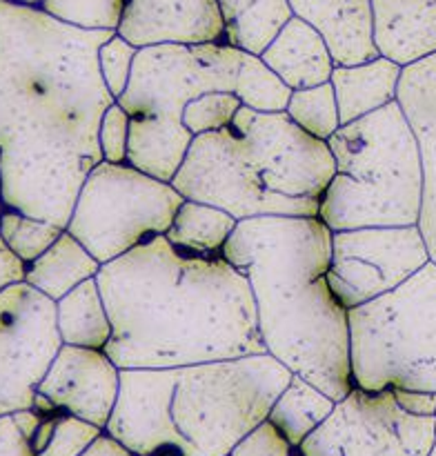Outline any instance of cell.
<instances>
[{"label":"cell","mask_w":436,"mask_h":456,"mask_svg":"<svg viewBox=\"0 0 436 456\" xmlns=\"http://www.w3.org/2000/svg\"><path fill=\"white\" fill-rule=\"evenodd\" d=\"M334 174L327 141L298 127L287 111L240 107L231 125L194 136L172 185L185 199L225 209L236 221L319 216Z\"/></svg>","instance_id":"cell-5"},{"label":"cell","mask_w":436,"mask_h":456,"mask_svg":"<svg viewBox=\"0 0 436 456\" xmlns=\"http://www.w3.org/2000/svg\"><path fill=\"white\" fill-rule=\"evenodd\" d=\"M127 0H44L40 7L67 25L80 29L116 31Z\"/></svg>","instance_id":"cell-28"},{"label":"cell","mask_w":436,"mask_h":456,"mask_svg":"<svg viewBox=\"0 0 436 456\" xmlns=\"http://www.w3.org/2000/svg\"><path fill=\"white\" fill-rule=\"evenodd\" d=\"M225 456H231V454H225Z\"/></svg>","instance_id":"cell-43"},{"label":"cell","mask_w":436,"mask_h":456,"mask_svg":"<svg viewBox=\"0 0 436 456\" xmlns=\"http://www.w3.org/2000/svg\"><path fill=\"white\" fill-rule=\"evenodd\" d=\"M334 408H336V401L332 396L325 395L320 387L303 379L301 374H292L285 390L271 405L267 419L298 450L316 428L323 426Z\"/></svg>","instance_id":"cell-23"},{"label":"cell","mask_w":436,"mask_h":456,"mask_svg":"<svg viewBox=\"0 0 436 456\" xmlns=\"http://www.w3.org/2000/svg\"><path fill=\"white\" fill-rule=\"evenodd\" d=\"M427 456H436V444H434V445H432V450H430V454H427Z\"/></svg>","instance_id":"cell-42"},{"label":"cell","mask_w":436,"mask_h":456,"mask_svg":"<svg viewBox=\"0 0 436 456\" xmlns=\"http://www.w3.org/2000/svg\"><path fill=\"white\" fill-rule=\"evenodd\" d=\"M400 408L414 417H436V392L392 390Z\"/></svg>","instance_id":"cell-36"},{"label":"cell","mask_w":436,"mask_h":456,"mask_svg":"<svg viewBox=\"0 0 436 456\" xmlns=\"http://www.w3.org/2000/svg\"><path fill=\"white\" fill-rule=\"evenodd\" d=\"M285 111L298 127L320 141H329L341 129V114L332 83L294 89Z\"/></svg>","instance_id":"cell-26"},{"label":"cell","mask_w":436,"mask_h":456,"mask_svg":"<svg viewBox=\"0 0 436 456\" xmlns=\"http://www.w3.org/2000/svg\"><path fill=\"white\" fill-rule=\"evenodd\" d=\"M225 45L261 56L294 16L289 0H216Z\"/></svg>","instance_id":"cell-21"},{"label":"cell","mask_w":436,"mask_h":456,"mask_svg":"<svg viewBox=\"0 0 436 456\" xmlns=\"http://www.w3.org/2000/svg\"><path fill=\"white\" fill-rule=\"evenodd\" d=\"M434 444L436 417L408 414L392 390L351 387L298 456H427Z\"/></svg>","instance_id":"cell-10"},{"label":"cell","mask_w":436,"mask_h":456,"mask_svg":"<svg viewBox=\"0 0 436 456\" xmlns=\"http://www.w3.org/2000/svg\"><path fill=\"white\" fill-rule=\"evenodd\" d=\"M350 368L365 392H436V263L347 310Z\"/></svg>","instance_id":"cell-7"},{"label":"cell","mask_w":436,"mask_h":456,"mask_svg":"<svg viewBox=\"0 0 436 456\" xmlns=\"http://www.w3.org/2000/svg\"><path fill=\"white\" fill-rule=\"evenodd\" d=\"M56 423H58V414H52V417L43 419L40 428L36 430L34 439H31V445H34L36 456H38L49 445V441H52V436H53V430H56Z\"/></svg>","instance_id":"cell-39"},{"label":"cell","mask_w":436,"mask_h":456,"mask_svg":"<svg viewBox=\"0 0 436 456\" xmlns=\"http://www.w3.org/2000/svg\"><path fill=\"white\" fill-rule=\"evenodd\" d=\"M396 102L418 138L423 159V203L418 230L436 263V53L403 67Z\"/></svg>","instance_id":"cell-15"},{"label":"cell","mask_w":436,"mask_h":456,"mask_svg":"<svg viewBox=\"0 0 436 456\" xmlns=\"http://www.w3.org/2000/svg\"><path fill=\"white\" fill-rule=\"evenodd\" d=\"M185 196L129 163L101 160L85 178L65 230L101 265L167 234Z\"/></svg>","instance_id":"cell-8"},{"label":"cell","mask_w":436,"mask_h":456,"mask_svg":"<svg viewBox=\"0 0 436 456\" xmlns=\"http://www.w3.org/2000/svg\"><path fill=\"white\" fill-rule=\"evenodd\" d=\"M234 94L240 98L243 107L262 111V114H274V111L287 110L292 89L283 83V78H279V74L261 56L240 52Z\"/></svg>","instance_id":"cell-25"},{"label":"cell","mask_w":436,"mask_h":456,"mask_svg":"<svg viewBox=\"0 0 436 456\" xmlns=\"http://www.w3.org/2000/svg\"><path fill=\"white\" fill-rule=\"evenodd\" d=\"M289 379L271 354L123 370L105 432L138 456H225L265 421Z\"/></svg>","instance_id":"cell-4"},{"label":"cell","mask_w":436,"mask_h":456,"mask_svg":"<svg viewBox=\"0 0 436 456\" xmlns=\"http://www.w3.org/2000/svg\"><path fill=\"white\" fill-rule=\"evenodd\" d=\"M56 325L62 346L105 350L111 321L96 279H89L56 301Z\"/></svg>","instance_id":"cell-22"},{"label":"cell","mask_w":436,"mask_h":456,"mask_svg":"<svg viewBox=\"0 0 436 456\" xmlns=\"http://www.w3.org/2000/svg\"><path fill=\"white\" fill-rule=\"evenodd\" d=\"M231 456H298V450L276 430L274 423L265 419L258 423L249 435H245L234 450Z\"/></svg>","instance_id":"cell-33"},{"label":"cell","mask_w":436,"mask_h":456,"mask_svg":"<svg viewBox=\"0 0 436 456\" xmlns=\"http://www.w3.org/2000/svg\"><path fill=\"white\" fill-rule=\"evenodd\" d=\"M62 232L65 227L56 225V223L29 216V214L16 212V209H4L0 216V236L27 265L43 256Z\"/></svg>","instance_id":"cell-27"},{"label":"cell","mask_w":436,"mask_h":456,"mask_svg":"<svg viewBox=\"0 0 436 456\" xmlns=\"http://www.w3.org/2000/svg\"><path fill=\"white\" fill-rule=\"evenodd\" d=\"M294 16L314 27L336 67L378 58L374 43L372 0H289Z\"/></svg>","instance_id":"cell-16"},{"label":"cell","mask_w":436,"mask_h":456,"mask_svg":"<svg viewBox=\"0 0 436 456\" xmlns=\"http://www.w3.org/2000/svg\"><path fill=\"white\" fill-rule=\"evenodd\" d=\"M13 3H20V4H29V7H40L44 0H13Z\"/></svg>","instance_id":"cell-40"},{"label":"cell","mask_w":436,"mask_h":456,"mask_svg":"<svg viewBox=\"0 0 436 456\" xmlns=\"http://www.w3.org/2000/svg\"><path fill=\"white\" fill-rule=\"evenodd\" d=\"M27 279V263L4 243L0 236V292L13 288L18 283H25Z\"/></svg>","instance_id":"cell-35"},{"label":"cell","mask_w":436,"mask_h":456,"mask_svg":"<svg viewBox=\"0 0 436 456\" xmlns=\"http://www.w3.org/2000/svg\"><path fill=\"white\" fill-rule=\"evenodd\" d=\"M240 107L243 102L234 92H207L187 102L182 110V127L191 136L218 132V129L231 125Z\"/></svg>","instance_id":"cell-29"},{"label":"cell","mask_w":436,"mask_h":456,"mask_svg":"<svg viewBox=\"0 0 436 456\" xmlns=\"http://www.w3.org/2000/svg\"><path fill=\"white\" fill-rule=\"evenodd\" d=\"M116 34L138 49L225 43L216 0H127Z\"/></svg>","instance_id":"cell-14"},{"label":"cell","mask_w":436,"mask_h":456,"mask_svg":"<svg viewBox=\"0 0 436 456\" xmlns=\"http://www.w3.org/2000/svg\"><path fill=\"white\" fill-rule=\"evenodd\" d=\"M61 346L52 298L27 283L0 292V414L34 408L36 387Z\"/></svg>","instance_id":"cell-12"},{"label":"cell","mask_w":436,"mask_h":456,"mask_svg":"<svg viewBox=\"0 0 436 456\" xmlns=\"http://www.w3.org/2000/svg\"><path fill=\"white\" fill-rule=\"evenodd\" d=\"M238 67L240 49L225 43L141 47L127 89L116 102L129 120L190 134L182 127L187 102L207 92H234Z\"/></svg>","instance_id":"cell-9"},{"label":"cell","mask_w":436,"mask_h":456,"mask_svg":"<svg viewBox=\"0 0 436 456\" xmlns=\"http://www.w3.org/2000/svg\"><path fill=\"white\" fill-rule=\"evenodd\" d=\"M261 58L292 92L329 83L336 67L319 31L298 16L289 18Z\"/></svg>","instance_id":"cell-18"},{"label":"cell","mask_w":436,"mask_h":456,"mask_svg":"<svg viewBox=\"0 0 436 456\" xmlns=\"http://www.w3.org/2000/svg\"><path fill=\"white\" fill-rule=\"evenodd\" d=\"M111 321L105 346L120 370H163L267 354L252 285L222 254L156 236L101 265Z\"/></svg>","instance_id":"cell-2"},{"label":"cell","mask_w":436,"mask_h":456,"mask_svg":"<svg viewBox=\"0 0 436 456\" xmlns=\"http://www.w3.org/2000/svg\"><path fill=\"white\" fill-rule=\"evenodd\" d=\"M102 432H105L102 428L93 426L85 419L61 412L52 441L38 456H80Z\"/></svg>","instance_id":"cell-31"},{"label":"cell","mask_w":436,"mask_h":456,"mask_svg":"<svg viewBox=\"0 0 436 456\" xmlns=\"http://www.w3.org/2000/svg\"><path fill=\"white\" fill-rule=\"evenodd\" d=\"M4 209H7V208H4V200H3V196H0V216H3Z\"/></svg>","instance_id":"cell-41"},{"label":"cell","mask_w":436,"mask_h":456,"mask_svg":"<svg viewBox=\"0 0 436 456\" xmlns=\"http://www.w3.org/2000/svg\"><path fill=\"white\" fill-rule=\"evenodd\" d=\"M327 145L336 174L320 199L319 218L329 230L418 225L421 147L399 102L341 125Z\"/></svg>","instance_id":"cell-6"},{"label":"cell","mask_w":436,"mask_h":456,"mask_svg":"<svg viewBox=\"0 0 436 456\" xmlns=\"http://www.w3.org/2000/svg\"><path fill=\"white\" fill-rule=\"evenodd\" d=\"M418 225L332 232L327 281L345 310L392 292L430 263Z\"/></svg>","instance_id":"cell-11"},{"label":"cell","mask_w":436,"mask_h":456,"mask_svg":"<svg viewBox=\"0 0 436 456\" xmlns=\"http://www.w3.org/2000/svg\"><path fill=\"white\" fill-rule=\"evenodd\" d=\"M0 456H36L31 439L22 435L13 414H0Z\"/></svg>","instance_id":"cell-34"},{"label":"cell","mask_w":436,"mask_h":456,"mask_svg":"<svg viewBox=\"0 0 436 456\" xmlns=\"http://www.w3.org/2000/svg\"><path fill=\"white\" fill-rule=\"evenodd\" d=\"M222 256L247 276L267 354L343 401L354 387L347 310L327 272L332 230L319 216L238 221Z\"/></svg>","instance_id":"cell-3"},{"label":"cell","mask_w":436,"mask_h":456,"mask_svg":"<svg viewBox=\"0 0 436 456\" xmlns=\"http://www.w3.org/2000/svg\"><path fill=\"white\" fill-rule=\"evenodd\" d=\"M120 372L105 350L61 346L36 392L47 396L58 412L74 414L105 430L118 403Z\"/></svg>","instance_id":"cell-13"},{"label":"cell","mask_w":436,"mask_h":456,"mask_svg":"<svg viewBox=\"0 0 436 456\" xmlns=\"http://www.w3.org/2000/svg\"><path fill=\"white\" fill-rule=\"evenodd\" d=\"M236 225L238 221L225 209L185 199L165 236L178 249L212 256V254H222V248L234 234Z\"/></svg>","instance_id":"cell-24"},{"label":"cell","mask_w":436,"mask_h":456,"mask_svg":"<svg viewBox=\"0 0 436 456\" xmlns=\"http://www.w3.org/2000/svg\"><path fill=\"white\" fill-rule=\"evenodd\" d=\"M98 142H101L102 160H107V163H127L129 114L116 101L102 114Z\"/></svg>","instance_id":"cell-32"},{"label":"cell","mask_w":436,"mask_h":456,"mask_svg":"<svg viewBox=\"0 0 436 456\" xmlns=\"http://www.w3.org/2000/svg\"><path fill=\"white\" fill-rule=\"evenodd\" d=\"M116 31L80 29L43 7L0 0V196L67 227L102 160L98 129L116 101L98 49Z\"/></svg>","instance_id":"cell-1"},{"label":"cell","mask_w":436,"mask_h":456,"mask_svg":"<svg viewBox=\"0 0 436 456\" xmlns=\"http://www.w3.org/2000/svg\"><path fill=\"white\" fill-rule=\"evenodd\" d=\"M101 263L69 232H62L56 243L27 265L25 283L38 289L53 303L89 279H96Z\"/></svg>","instance_id":"cell-20"},{"label":"cell","mask_w":436,"mask_h":456,"mask_svg":"<svg viewBox=\"0 0 436 456\" xmlns=\"http://www.w3.org/2000/svg\"><path fill=\"white\" fill-rule=\"evenodd\" d=\"M136 53L138 47H133V45L129 43V40H125L120 34L111 36V38L107 40V43H102L101 49H98L101 76L114 98L123 96V92L127 89Z\"/></svg>","instance_id":"cell-30"},{"label":"cell","mask_w":436,"mask_h":456,"mask_svg":"<svg viewBox=\"0 0 436 456\" xmlns=\"http://www.w3.org/2000/svg\"><path fill=\"white\" fill-rule=\"evenodd\" d=\"M13 414V421L18 423V428L22 430V435L27 436V439H34L36 430L40 428V423H43V414L36 412L34 408H25V410H16Z\"/></svg>","instance_id":"cell-38"},{"label":"cell","mask_w":436,"mask_h":456,"mask_svg":"<svg viewBox=\"0 0 436 456\" xmlns=\"http://www.w3.org/2000/svg\"><path fill=\"white\" fill-rule=\"evenodd\" d=\"M374 43L399 67L436 53V0H372Z\"/></svg>","instance_id":"cell-17"},{"label":"cell","mask_w":436,"mask_h":456,"mask_svg":"<svg viewBox=\"0 0 436 456\" xmlns=\"http://www.w3.org/2000/svg\"><path fill=\"white\" fill-rule=\"evenodd\" d=\"M400 71L403 67L383 56L360 65L334 67L329 83L336 94L341 125L354 123L394 102L399 94Z\"/></svg>","instance_id":"cell-19"},{"label":"cell","mask_w":436,"mask_h":456,"mask_svg":"<svg viewBox=\"0 0 436 456\" xmlns=\"http://www.w3.org/2000/svg\"><path fill=\"white\" fill-rule=\"evenodd\" d=\"M80 456H138V454H133L132 450L125 448V445L120 444V441H116L111 435L102 432V435L98 436V439L93 441V444L89 445V448Z\"/></svg>","instance_id":"cell-37"}]
</instances>
